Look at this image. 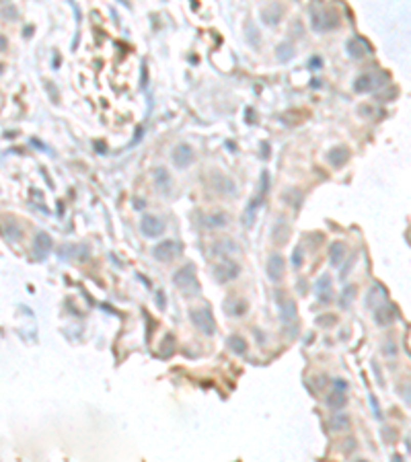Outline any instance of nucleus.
I'll use <instances>...</instances> for the list:
<instances>
[{"instance_id":"c756f323","label":"nucleus","mask_w":411,"mask_h":462,"mask_svg":"<svg viewBox=\"0 0 411 462\" xmlns=\"http://www.w3.org/2000/svg\"><path fill=\"white\" fill-rule=\"evenodd\" d=\"M3 15H5V19H11V21H15L19 13H17V9H15V7H5Z\"/></svg>"},{"instance_id":"a211bd4d","label":"nucleus","mask_w":411,"mask_h":462,"mask_svg":"<svg viewBox=\"0 0 411 462\" xmlns=\"http://www.w3.org/2000/svg\"><path fill=\"white\" fill-rule=\"evenodd\" d=\"M204 224L208 228H222L228 224V218L224 212H214V214H206L204 216Z\"/></svg>"},{"instance_id":"b1692460","label":"nucleus","mask_w":411,"mask_h":462,"mask_svg":"<svg viewBox=\"0 0 411 462\" xmlns=\"http://www.w3.org/2000/svg\"><path fill=\"white\" fill-rule=\"evenodd\" d=\"M155 183L159 189H167L169 183H171V177H169V171L165 167H157L155 169Z\"/></svg>"},{"instance_id":"f3484780","label":"nucleus","mask_w":411,"mask_h":462,"mask_svg":"<svg viewBox=\"0 0 411 462\" xmlns=\"http://www.w3.org/2000/svg\"><path fill=\"white\" fill-rule=\"evenodd\" d=\"M288 236H290V228H288L286 222L280 220L276 226H273V230H271V238H273V243H276V245H284L288 240Z\"/></svg>"},{"instance_id":"423d86ee","label":"nucleus","mask_w":411,"mask_h":462,"mask_svg":"<svg viewBox=\"0 0 411 462\" xmlns=\"http://www.w3.org/2000/svg\"><path fill=\"white\" fill-rule=\"evenodd\" d=\"M241 267L239 263L230 261V259H222L216 267H214V277L220 281V283H226V281H232L236 275H239Z\"/></svg>"},{"instance_id":"0eeeda50","label":"nucleus","mask_w":411,"mask_h":462,"mask_svg":"<svg viewBox=\"0 0 411 462\" xmlns=\"http://www.w3.org/2000/svg\"><path fill=\"white\" fill-rule=\"evenodd\" d=\"M171 159H173V163H175V167L177 169H185L191 161H193V148L189 146V144H177L175 148H173V154H171Z\"/></svg>"},{"instance_id":"473e14b6","label":"nucleus","mask_w":411,"mask_h":462,"mask_svg":"<svg viewBox=\"0 0 411 462\" xmlns=\"http://www.w3.org/2000/svg\"><path fill=\"white\" fill-rule=\"evenodd\" d=\"M335 388H341V390H345V388H348V384H345L343 380H335Z\"/></svg>"},{"instance_id":"f8f14e48","label":"nucleus","mask_w":411,"mask_h":462,"mask_svg":"<svg viewBox=\"0 0 411 462\" xmlns=\"http://www.w3.org/2000/svg\"><path fill=\"white\" fill-rule=\"evenodd\" d=\"M247 308H249V304L243 298H239V296H228L224 300V311L230 317H243L247 313Z\"/></svg>"},{"instance_id":"4be33fe9","label":"nucleus","mask_w":411,"mask_h":462,"mask_svg":"<svg viewBox=\"0 0 411 462\" xmlns=\"http://www.w3.org/2000/svg\"><path fill=\"white\" fill-rule=\"evenodd\" d=\"M214 185H216V191L226 195V193H234V183L228 179V177H222V175H214Z\"/></svg>"},{"instance_id":"aec40b11","label":"nucleus","mask_w":411,"mask_h":462,"mask_svg":"<svg viewBox=\"0 0 411 462\" xmlns=\"http://www.w3.org/2000/svg\"><path fill=\"white\" fill-rule=\"evenodd\" d=\"M343 257H345V245H343V243H333L331 249H329L331 265H333V267H339V265L343 263Z\"/></svg>"},{"instance_id":"f03ea898","label":"nucleus","mask_w":411,"mask_h":462,"mask_svg":"<svg viewBox=\"0 0 411 462\" xmlns=\"http://www.w3.org/2000/svg\"><path fill=\"white\" fill-rule=\"evenodd\" d=\"M189 319L193 323V327L204 333V335H214L216 333V321H214V315L208 306H202V308H191L189 311Z\"/></svg>"},{"instance_id":"c85d7f7f","label":"nucleus","mask_w":411,"mask_h":462,"mask_svg":"<svg viewBox=\"0 0 411 462\" xmlns=\"http://www.w3.org/2000/svg\"><path fill=\"white\" fill-rule=\"evenodd\" d=\"M354 292H356V288H354V285L345 288V292H343V298L339 300V304H341V306H348V302L352 300V294H354Z\"/></svg>"},{"instance_id":"a878e982","label":"nucleus","mask_w":411,"mask_h":462,"mask_svg":"<svg viewBox=\"0 0 411 462\" xmlns=\"http://www.w3.org/2000/svg\"><path fill=\"white\" fill-rule=\"evenodd\" d=\"M350 423H352V421H350V417H348L345 413H339V411H337V415L329 421V425H331V429H333V431L348 429V427H350Z\"/></svg>"},{"instance_id":"72a5a7b5","label":"nucleus","mask_w":411,"mask_h":462,"mask_svg":"<svg viewBox=\"0 0 411 462\" xmlns=\"http://www.w3.org/2000/svg\"><path fill=\"white\" fill-rule=\"evenodd\" d=\"M159 304H161V308H165V298H163V292H159Z\"/></svg>"},{"instance_id":"2eb2a0df","label":"nucleus","mask_w":411,"mask_h":462,"mask_svg":"<svg viewBox=\"0 0 411 462\" xmlns=\"http://www.w3.org/2000/svg\"><path fill=\"white\" fill-rule=\"evenodd\" d=\"M327 159H329V163L337 169V167H343L348 161H350V150L345 148V146H335L329 154H327Z\"/></svg>"},{"instance_id":"39448f33","label":"nucleus","mask_w":411,"mask_h":462,"mask_svg":"<svg viewBox=\"0 0 411 462\" xmlns=\"http://www.w3.org/2000/svg\"><path fill=\"white\" fill-rule=\"evenodd\" d=\"M140 230H142L144 236L155 238V236L165 232V222H163V218H159L155 214H144L142 220H140Z\"/></svg>"},{"instance_id":"dca6fc26","label":"nucleus","mask_w":411,"mask_h":462,"mask_svg":"<svg viewBox=\"0 0 411 462\" xmlns=\"http://www.w3.org/2000/svg\"><path fill=\"white\" fill-rule=\"evenodd\" d=\"M348 52H350V56H352V58L360 60V58H364V56L370 52V48H368V43H366L364 39L354 37V39H350V41H348Z\"/></svg>"},{"instance_id":"2f4dec72","label":"nucleus","mask_w":411,"mask_h":462,"mask_svg":"<svg viewBox=\"0 0 411 462\" xmlns=\"http://www.w3.org/2000/svg\"><path fill=\"white\" fill-rule=\"evenodd\" d=\"M321 64H323L321 58H313V60H311V68H321Z\"/></svg>"},{"instance_id":"20e7f679","label":"nucleus","mask_w":411,"mask_h":462,"mask_svg":"<svg viewBox=\"0 0 411 462\" xmlns=\"http://www.w3.org/2000/svg\"><path fill=\"white\" fill-rule=\"evenodd\" d=\"M337 25H339V17H337L335 11H329V9L327 11L321 9V13L313 11V27H315V31H331Z\"/></svg>"},{"instance_id":"bb28decb","label":"nucleus","mask_w":411,"mask_h":462,"mask_svg":"<svg viewBox=\"0 0 411 462\" xmlns=\"http://www.w3.org/2000/svg\"><path fill=\"white\" fill-rule=\"evenodd\" d=\"M294 56V52H292V46H288V43H282L280 48H278V60L280 62H288L290 58Z\"/></svg>"},{"instance_id":"9b49d317","label":"nucleus","mask_w":411,"mask_h":462,"mask_svg":"<svg viewBox=\"0 0 411 462\" xmlns=\"http://www.w3.org/2000/svg\"><path fill=\"white\" fill-rule=\"evenodd\" d=\"M384 78H386L384 74H382V76L362 74V76H358V78H356V82H354V91H356V93H368V91L376 89L378 84H382V82H378V80H384Z\"/></svg>"},{"instance_id":"1a4fd4ad","label":"nucleus","mask_w":411,"mask_h":462,"mask_svg":"<svg viewBox=\"0 0 411 462\" xmlns=\"http://www.w3.org/2000/svg\"><path fill=\"white\" fill-rule=\"evenodd\" d=\"M278 298V306H280V311H282V321L288 325V323H294L296 321V304H294V300H290V298H284V294L282 292H278L276 294Z\"/></svg>"},{"instance_id":"cd10ccee","label":"nucleus","mask_w":411,"mask_h":462,"mask_svg":"<svg viewBox=\"0 0 411 462\" xmlns=\"http://www.w3.org/2000/svg\"><path fill=\"white\" fill-rule=\"evenodd\" d=\"M302 263H305V259H302V247H296L294 253H292V265H294L296 269H300Z\"/></svg>"},{"instance_id":"4468645a","label":"nucleus","mask_w":411,"mask_h":462,"mask_svg":"<svg viewBox=\"0 0 411 462\" xmlns=\"http://www.w3.org/2000/svg\"><path fill=\"white\" fill-rule=\"evenodd\" d=\"M282 15H284V9L278 3H271L269 7H265L261 11V17H263V23L265 25H278L282 21Z\"/></svg>"},{"instance_id":"7ed1b4c3","label":"nucleus","mask_w":411,"mask_h":462,"mask_svg":"<svg viewBox=\"0 0 411 462\" xmlns=\"http://www.w3.org/2000/svg\"><path fill=\"white\" fill-rule=\"evenodd\" d=\"M183 247L177 243V240H163L159 243L155 249H153V257L157 261H163V263H171L173 259H177L181 255Z\"/></svg>"},{"instance_id":"f257e3e1","label":"nucleus","mask_w":411,"mask_h":462,"mask_svg":"<svg viewBox=\"0 0 411 462\" xmlns=\"http://www.w3.org/2000/svg\"><path fill=\"white\" fill-rule=\"evenodd\" d=\"M173 283H175L185 296H189V298L200 296V292H202L200 281H198V277H196V267H193L191 263H189V265H183L181 269H177V271L173 273Z\"/></svg>"},{"instance_id":"5701e85b","label":"nucleus","mask_w":411,"mask_h":462,"mask_svg":"<svg viewBox=\"0 0 411 462\" xmlns=\"http://www.w3.org/2000/svg\"><path fill=\"white\" fill-rule=\"evenodd\" d=\"M226 343H228L230 351H234L236 356H245V354H247V341H245L243 337H239V335H230Z\"/></svg>"},{"instance_id":"ddd939ff","label":"nucleus","mask_w":411,"mask_h":462,"mask_svg":"<svg viewBox=\"0 0 411 462\" xmlns=\"http://www.w3.org/2000/svg\"><path fill=\"white\" fill-rule=\"evenodd\" d=\"M395 319H397V308H395V306H386V304H382V306H378L376 311H374V321H376L380 327L391 325Z\"/></svg>"},{"instance_id":"6e6552de","label":"nucleus","mask_w":411,"mask_h":462,"mask_svg":"<svg viewBox=\"0 0 411 462\" xmlns=\"http://www.w3.org/2000/svg\"><path fill=\"white\" fill-rule=\"evenodd\" d=\"M286 271V261L282 255H271L267 261V275L271 281H282Z\"/></svg>"},{"instance_id":"6ab92c4d","label":"nucleus","mask_w":411,"mask_h":462,"mask_svg":"<svg viewBox=\"0 0 411 462\" xmlns=\"http://www.w3.org/2000/svg\"><path fill=\"white\" fill-rule=\"evenodd\" d=\"M317 296H319L321 302H329L331 300V277L329 275H323L317 281Z\"/></svg>"},{"instance_id":"393cba45","label":"nucleus","mask_w":411,"mask_h":462,"mask_svg":"<svg viewBox=\"0 0 411 462\" xmlns=\"http://www.w3.org/2000/svg\"><path fill=\"white\" fill-rule=\"evenodd\" d=\"M3 228H5V238L11 240V243H13V240H19L21 234H23V232L19 230V226H17L13 220H5V226H3Z\"/></svg>"},{"instance_id":"9d476101","label":"nucleus","mask_w":411,"mask_h":462,"mask_svg":"<svg viewBox=\"0 0 411 462\" xmlns=\"http://www.w3.org/2000/svg\"><path fill=\"white\" fill-rule=\"evenodd\" d=\"M54 243H52V236L48 232H37L35 234V240H33V253L37 259H46L52 251Z\"/></svg>"},{"instance_id":"7c9ffc66","label":"nucleus","mask_w":411,"mask_h":462,"mask_svg":"<svg viewBox=\"0 0 411 462\" xmlns=\"http://www.w3.org/2000/svg\"><path fill=\"white\" fill-rule=\"evenodd\" d=\"M370 403H372L374 415H376V417H380V407H378V401H376V397H374V394H370Z\"/></svg>"},{"instance_id":"412c9836","label":"nucleus","mask_w":411,"mask_h":462,"mask_svg":"<svg viewBox=\"0 0 411 462\" xmlns=\"http://www.w3.org/2000/svg\"><path fill=\"white\" fill-rule=\"evenodd\" d=\"M345 403H348V397H345V392H343L341 388H337L335 392H331V394L327 397V405H329L333 411H341V409L345 407Z\"/></svg>"}]
</instances>
